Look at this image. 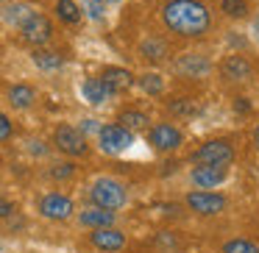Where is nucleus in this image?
Instances as JSON below:
<instances>
[{
    "mask_svg": "<svg viewBox=\"0 0 259 253\" xmlns=\"http://www.w3.org/2000/svg\"><path fill=\"white\" fill-rule=\"evenodd\" d=\"M31 59H34V64L39 70H59V67H62V56L53 53V50H42V47H36Z\"/></svg>",
    "mask_w": 259,
    "mask_h": 253,
    "instance_id": "23",
    "label": "nucleus"
},
{
    "mask_svg": "<svg viewBox=\"0 0 259 253\" xmlns=\"http://www.w3.org/2000/svg\"><path fill=\"white\" fill-rule=\"evenodd\" d=\"M98 3H103V6H106V3H120V0H98Z\"/></svg>",
    "mask_w": 259,
    "mask_h": 253,
    "instance_id": "33",
    "label": "nucleus"
},
{
    "mask_svg": "<svg viewBox=\"0 0 259 253\" xmlns=\"http://www.w3.org/2000/svg\"><path fill=\"white\" fill-rule=\"evenodd\" d=\"M90 14H92L95 20H101V17H103V3H98V0H92V3H90Z\"/></svg>",
    "mask_w": 259,
    "mask_h": 253,
    "instance_id": "29",
    "label": "nucleus"
},
{
    "mask_svg": "<svg viewBox=\"0 0 259 253\" xmlns=\"http://www.w3.org/2000/svg\"><path fill=\"white\" fill-rule=\"evenodd\" d=\"M81 95H84V100L90 103V106H103L106 100L114 97V92L109 89L101 78H87L84 84H81Z\"/></svg>",
    "mask_w": 259,
    "mask_h": 253,
    "instance_id": "14",
    "label": "nucleus"
},
{
    "mask_svg": "<svg viewBox=\"0 0 259 253\" xmlns=\"http://www.w3.org/2000/svg\"><path fill=\"white\" fill-rule=\"evenodd\" d=\"M251 34H253V42L259 45V17H253V23H251Z\"/></svg>",
    "mask_w": 259,
    "mask_h": 253,
    "instance_id": "32",
    "label": "nucleus"
},
{
    "mask_svg": "<svg viewBox=\"0 0 259 253\" xmlns=\"http://www.w3.org/2000/svg\"><path fill=\"white\" fill-rule=\"evenodd\" d=\"M231 175V164H198L190 170V181L198 189H214V186L226 184Z\"/></svg>",
    "mask_w": 259,
    "mask_h": 253,
    "instance_id": "9",
    "label": "nucleus"
},
{
    "mask_svg": "<svg viewBox=\"0 0 259 253\" xmlns=\"http://www.w3.org/2000/svg\"><path fill=\"white\" fill-rule=\"evenodd\" d=\"M220 12L229 20H245L251 6H248V0H220Z\"/></svg>",
    "mask_w": 259,
    "mask_h": 253,
    "instance_id": "21",
    "label": "nucleus"
},
{
    "mask_svg": "<svg viewBox=\"0 0 259 253\" xmlns=\"http://www.w3.org/2000/svg\"><path fill=\"white\" fill-rule=\"evenodd\" d=\"M12 134H14V125H12V120H9L6 114L0 112V142L12 139Z\"/></svg>",
    "mask_w": 259,
    "mask_h": 253,
    "instance_id": "27",
    "label": "nucleus"
},
{
    "mask_svg": "<svg viewBox=\"0 0 259 253\" xmlns=\"http://www.w3.org/2000/svg\"><path fill=\"white\" fill-rule=\"evenodd\" d=\"M78 223L87 225V228H103V225H114V212L101 209V206H92V209H84V212L78 214Z\"/></svg>",
    "mask_w": 259,
    "mask_h": 253,
    "instance_id": "16",
    "label": "nucleus"
},
{
    "mask_svg": "<svg viewBox=\"0 0 259 253\" xmlns=\"http://www.w3.org/2000/svg\"><path fill=\"white\" fill-rule=\"evenodd\" d=\"M142 53H148V59H153V62H162V59L167 56V50H164L162 42H153V39L142 45Z\"/></svg>",
    "mask_w": 259,
    "mask_h": 253,
    "instance_id": "26",
    "label": "nucleus"
},
{
    "mask_svg": "<svg viewBox=\"0 0 259 253\" xmlns=\"http://www.w3.org/2000/svg\"><path fill=\"white\" fill-rule=\"evenodd\" d=\"M134 145V134L128 128H123L120 123H109L98 128V147L109 156H120Z\"/></svg>",
    "mask_w": 259,
    "mask_h": 253,
    "instance_id": "5",
    "label": "nucleus"
},
{
    "mask_svg": "<svg viewBox=\"0 0 259 253\" xmlns=\"http://www.w3.org/2000/svg\"><path fill=\"white\" fill-rule=\"evenodd\" d=\"M148 145L156 153H176L184 145V134H181V128L176 123L162 120V123L148 125Z\"/></svg>",
    "mask_w": 259,
    "mask_h": 253,
    "instance_id": "3",
    "label": "nucleus"
},
{
    "mask_svg": "<svg viewBox=\"0 0 259 253\" xmlns=\"http://www.w3.org/2000/svg\"><path fill=\"white\" fill-rule=\"evenodd\" d=\"M226 195L220 192H209V189H195V192H187L184 195V206L190 209L192 214L198 217H214L226 209Z\"/></svg>",
    "mask_w": 259,
    "mask_h": 253,
    "instance_id": "6",
    "label": "nucleus"
},
{
    "mask_svg": "<svg viewBox=\"0 0 259 253\" xmlns=\"http://www.w3.org/2000/svg\"><path fill=\"white\" fill-rule=\"evenodd\" d=\"M173 70L181 78H206L212 73V62L206 56H198V53H184L173 62Z\"/></svg>",
    "mask_w": 259,
    "mask_h": 253,
    "instance_id": "12",
    "label": "nucleus"
},
{
    "mask_svg": "<svg viewBox=\"0 0 259 253\" xmlns=\"http://www.w3.org/2000/svg\"><path fill=\"white\" fill-rule=\"evenodd\" d=\"M117 123L134 134V131H148L151 117H148L145 112H140V109H123V112L117 114Z\"/></svg>",
    "mask_w": 259,
    "mask_h": 253,
    "instance_id": "17",
    "label": "nucleus"
},
{
    "mask_svg": "<svg viewBox=\"0 0 259 253\" xmlns=\"http://www.w3.org/2000/svg\"><path fill=\"white\" fill-rule=\"evenodd\" d=\"M98 78H101L103 84L114 92V95L123 92V89H128V86L134 84V75H131L125 67H103V73L98 75Z\"/></svg>",
    "mask_w": 259,
    "mask_h": 253,
    "instance_id": "15",
    "label": "nucleus"
},
{
    "mask_svg": "<svg viewBox=\"0 0 259 253\" xmlns=\"http://www.w3.org/2000/svg\"><path fill=\"white\" fill-rule=\"evenodd\" d=\"M162 23L170 34L198 39L212 28V12L201 0H167L162 6Z\"/></svg>",
    "mask_w": 259,
    "mask_h": 253,
    "instance_id": "1",
    "label": "nucleus"
},
{
    "mask_svg": "<svg viewBox=\"0 0 259 253\" xmlns=\"http://www.w3.org/2000/svg\"><path fill=\"white\" fill-rule=\"evenodd\" d=\"M220 78L229 81V84H245V81L253 78V62L242 53H229V56L220 62L218 67Z\"/></svg>",
    "mask_w": 259,
    "mask_h": 253,
    "instance_id": "8",
    "label": "nucleus"
},
{
    "mask_svg": "<svg viewBox=\"0 0 259 253\" xmlns=\"http://www.w3.org/2000/svg\"><path fill=\"white\" fill-rule=\"evenodd\" d=\"M137 84H140V89L145 92V95H153V97H159L164 92V78L159 73H142L140 78H137Z\"/></svg>",
    "mask_w": 259,
    "mask_h": 253,
    "instance_id": "20",
    "label": "nucleus"
},
{
    "mask_svg": "<svg viewBox=\"0 0 259 253\" xmlns=\"http://www.w3.org/2000/svg\"><path fill=\"white\" fill-rule=\"evenodd\" d=\"M73 173H75L73 164H56V170H53V178H70Z\"/></svg>",
    "mask_w": 259,
    "mask_h": 253,
    "instance_id": "28",
    "label": "nucleus"
},
{
    "mask_svg": "<svg viewBox=\"0 0 259 253\" xmlns=\"http://www.w3.org/2000/svg\"><path fill=\"white\" fill-rule=\"evenodd\" d=\"M56 17L67 25L81 23V6L75 0H56Z\"/></svg>",
    "mask_w": 259,
    "mask_h": 253,
    "instance_id": "19",
    "label": "nucleus"
},
{
    "mask_svg": "<svg viewBox=\"0 0 259 253\" xmlns=\"http://www.w3.org/2000/svg\"><path fill=\"white\" fill-rule=\"evenodd\" d=\"M31 14H34V9L23 6V3H17V6H9V9H6V20H9L12 25H17V28L31 17Z\"/></svg>",
    "mask_w": 259,
    "mask_h": 253,
    "instance_id": "24",
    "label": "nucleus"
},
{
    "mask_svg": "<svg viewBox=\"0 0 259 253\" xmlns=\"http://www.w3.org/2000/svg\"><path fill=\"white\" fill-rule=\"evenodd\" d=\"M75 212L73 200L67 195H59V192H51V195L39 197V214L48 220H70Z\"/></svg>",
    "mask_w": 259,
    "mask_h": 253,
    "instance_id": "11",
    "label": "nucleus"
},
{
    "mask_svg": "<svg viewBox=\"0 0 259 253\" xmlns=\"http://www.w3.org/2000/svg\"><path fill=\"white\" fill-rule=\"evenodd\" d=\"M36 100V92L34 86L28 84H14L12 89H9V103H12L14 109H31Z\"/></svg>",
    "mask_w": 259,
    "mask_h": 253,
    "instance_id": "18",
    "label": "nucleus"
},
{
    "mask_svg": "<svg viewBox=\"0 0 259 253\" xmlns=\"http://www.w3.org/2000/svg\"><path fill=\"white\" fill-rule=\"evenodd\" d=\"M20 34H23V39L28 42V45H36V47H39V45H45V42H51L53 25H51V20H48L45 14L34 12L23 25H20Z\"/></svg>",
    "mask_w": 259,
    "mask_h": 253,
    "instance_id": "10",
    "label": "nucleus"
},
{
    "mask_svg": "<svg viewBox=\"0 0 259 253\" xmlns=\"http://www.w3.org/2000/svg\"><path fill=\"white\" fill-rule=\"evenodd\" d=\"M251 145H253V150L259 153V123L251 128Z\"/></svg>",
    "mask_w": 259,
    "mask_h": 253,
    "instance_id": "31",
    "label": "nucleus"
},
{
    "mask_svg": "<svg viewBox=\"0 0 259 253\" xmlns=\"http://www.w3.org/2000/svg\"><path fill=\"white\" fill-rule=\"evenodd\" d=\"M12 212H14V203H9V200H3V197H0V217H9Z\"/></svg>",
    "mask_w": 259,
    "mask_h": 253,
    "instance_id": "30",
    "label": "nucleus"
},
{
    "mask_svg": "<svg viewBox=\"0 0 259 253\" xmlns=\"http://www.w3.org/2000/svg\"><path fill=\"white\" fill-rule=\"evenodd\" d=\"M220 253H259V245L253 239H245V236H234V239L223 242Z\"/></svg>",
    "mask_w": 259,
    "mask_h": 253,
    "instance_id": "22",
    "label": "nucleus"
},
{
    "mask_svg": "<svg viewBox=\"0 0 259 253\" xmlns=\"http://www.w3.org/2000/svg\"><path fill=\"white\" fill-rule=\"evenodd\" d=\"M90 197H92L95 206L109 209V212H117V209H123L125 203H128V189H125L117 178H106V175H103V178L92 181Z\"/></svg>",
    "mask_w": 259,
    "mask_h": 253,
    "instance_id": "2",
    "label": "nucleus"
},
{
    "mask_svg": "<svg viewBox=\"0 0 259 253\" xmlns=\"http://www.w3.org/2000/svg\"><path fill=\"white\" fill-rule=\"evenodd\" d=\"M90 242L103 253H117L125 247V234L120 228H114V225H103V228H92Z\"/></svg>",
    "mask_w": 259,
    "mask_h": 253,
    "instance_id": "13",
    "label": "nucleus"
},
{
    "mask_svg": "<svg viewBox=\"0 0 259 253\" xmlns=\"http://www.w3.org/2000/svg\"><path fill=\"white\" fill-rule=\"evenodd\" d=\"M198 112V106L190 100V97H179V100H170V114L176 117H192Z\"/></svg>",
    "mask_w": 259,
    "mask_h": 253,
    "instance_id": "25",
    "label": "nucleus"
},
{
    "mask_svg": "<svg viewBox=\"0 0 259 253\" xmlns=\"http://www.w3.org/2000/svg\"><path fill=\"white\" fill-rule=\"evenodd\" d=\"M237 159V147L229 139H209L190 153L192 164H231Z\"/></svg>",
    "mask_w": 259,
    "mask_h": 253,
    "instance_id": "4",
    "label": "nucleus"
},
{
    "mask_svg": "<svg viewBox=\"0 0 259 253\" xmlns=\"http://www.w3.org/2000/svg\"><path fill=\"white\" fill-rule=\"evenodd\" d=\"M53 145L62 153H67V156H87L90 153L84 131H78L75 125H56V131H53Z\"/></svg>",
    "mask_w": 259,
    "mask_h": 253,
    "instance_id": "7",
    "label": "nucleus"
}]
</instances>
